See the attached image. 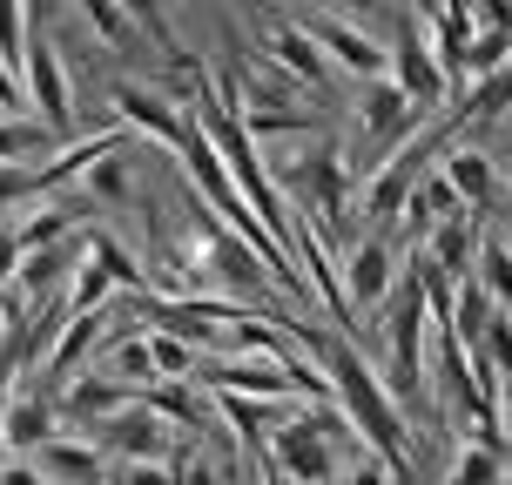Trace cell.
<instances>
[{
    "mask_svg": "<svg viewBox=\"0 0 512 485\" xmlns=\"http://www.w3.org/2000/svg\"><path fill=\"white\" fill-rule=\"evenodd\" d=\"M324 378H331V405L344 411V425L358 432V445H371L384 465H398V472L411 479L405 411H398V398H391V384H384L378 364H364L358 344L331 337V344H324Z\"/></svg>",
    "mask_w": 512,
    "mask_h": 485,
    "instance_id": "obj_1",
    "label": "cell"
},
{
    "mask_svg": "<svg viewBox=\"0 0 512 485\" xmlns=\"http://www.w3.org/2000/svg\"><path fill=\"white\" fill-rule=\"evenodd\" d=\"M344 438H358V432L344 425L337 405H297V411H283V425L256 452V465H270L283 485H337V472H344Z\"/></svg>",
    "mask_w": 512,
    "mask_h": 485,
    "instance_id": "obj_2",
    "label": "cell"
},
{
    "mask_svg": "<svg viewBox=\"0 0 512 485\" xmlns=\"http://www.w3.org/2000/svg\"><path fill=\"white\" fill-rule=\"evenodd\" d=\"M270 176L290 196L304 230H310V216H317V243H337L344 236V216H351L358 182H351V155L337 149V142H317V149L290 155V162H270Z\"/></svg>",
    "mask_w": 512,
    "mask_h": 485,
    "instance_id": "obj_3",
    "label": "cell"
},
{
    "mask_svg": "<svg viewBox=\"0 0 512 485\" xmlns=\"http://www.w3.org/2000/svg\"><path fill=\"white\" fill-rule=\"evenodd\" d=\"M378 331H384V358H391V398H432V304H425V283L398 277L391 297L378 304Z\"/></svg>",
    "mask_w": 512,
    "mask_h": 485,
    "instance_id": "obj_4",
    "label": "cell"
},
{
    "mask_svg": "<svg viewBox=\"0 0 512 485\" xmlns=\"http://www.w3.org/2000/svg\"><path fill=\"white\" fill-rule=\"evenodd\" d=\"M108 102H115V122H122L135 142H149V149H162V155H182V149H189V135H196V115H189L169 88L122 81Z\"/></svg>",
    "mask_w": 512,
    "mask_h": 485,
    "instance_id": "obj_5",
    "label": "cell"
},
{
    "mask_svg": "<svg viewBox=\"0 0 512 485\" xmlns=\"http://www.w3.org/2000/svg\"><path fill=\"white\" fill-rule=\"evenodd\" d=\"M21 95H27V108H34V115L54 128V142H61L68 128H75V81H68V61H61V48H54L41 27H27Z\"/></svg>",
    "mask_w": 512,
    "mask_h": 485,
    "instance_id": "obj_6",
    "label": "cell"
},
{
    "mask_svg": "<svg viewBox=\"0 0 512 485\" xmlns=\"http://www.w3.org/2000/svg\"><path fill=\"white\" fill-rule=\"evenodd\" d=\"M384 75H391L398 88H405V95H411V108H418L425 122H432L438 108H445V88H452V81H445V68L432 61V41H425V27L411 21V14L398 21L391 48H384Z\"/></svg>",
    "mask_w": 512,
    "mask_h": 485,
    "instance_id": "obj_7",
    "label": "cell"
},
{
    "mask_svg": "<svg viewBox=\"0 0 512 485\" xmlns=\"http://www.w3.org/2000/svg\"><path fill=\"white\" fill-rule=\"evenodd\" d=\"M88 438L108 452V465H169V452H176V432H169L142 398H135L128 411H115L108 425H95Z\"/></svg>",
    "mask_w": 512,
    "mask_h": 485,
    "instance_id": "obj_8",
    "label": "cell"
},
{
    "mask_svg": "<svg viewBox=\"0 0 512 485\" xmlns=\"http://www.w3.org/2000/svg\"><path fill=\"white\" fill-rule=\"evenodd\" d=\"M54 405H61V432H95V425H108L115 411L135 405V391H128L115 371H102V364H88V371H75V378L54 391Z\"/></svg>",
    "mask_w": 512,
    "mask_h": 485,
    "instance_id": "obj_9",
    "label": "cell"
},
{
    "mask_svg": "<svg viewBox=\"0 0 512 485\" xmlns=\"http://www.w3.org/2000/svg\"><path fill=\"white\" fill-rule=\"evenodd\" d=\"M337 277H344L351 310H378L391 297V283H398V250L384 236H351L344 256H337Z\"/></svg>",
    "mask_w": 512,
    "mask_h": 485,
    "instance_id": "obj_10",
    "label": "cell"
},
{
    "mask_svg": "<svg viewBox=\"0 0 512 485\" xmlns=\"http://www.w3.org/2000/svg\"><path fill=\"white\" fill-rule=\"evenodd\" d=\"M304 34L324 48V61H331V68H344V75H358V81H378L384 75V41L371 34V27L344 21V14H310Z\"/></svg>",
    "mask_w": 512,
    "mask_h": 485,
    "instance_id": "obj_11",
    "label": "cell"
},
{
    "mask_svg": "<svg viewBox=\"0 0 512 485\" xmlns=\"http://www.w3.org/2000/svg\"><path fill=\"white\" fill-rule=\"evenodd\" d=\"M358 128H364V142H378V149H405L411 135L425 128V115L411 108V95L391 75H378L358 88Z\"/></svg>",
    "mask_w": 512,
    "mask_h": 485,
    "instance_id": "obj_12",
    "label": "cell"
},
{
    "mask_svg": "<svg viewBox=\"0 0 512 485\" xmlns=\"http://www.w3.org/2000/svg\"><path fill=\"white\" fill-rule=\"evenodd\" d=\"M108 324H115L108 310H95V317H75V310H68V324H61V337H54V351L41 358V378H48V384H68L75 371H88V364H95V351L115 337ZM48 384H41V391H48Z\"/></svg>",
    "mask_w": 512,
    "mask_h": 485,
    "instance_id": "obj_13",
    "label": "cell"
},
{
    "mask_svg": "<svg viewBox=\"0 0 512 485\" xmlns=\"http://www.w3.org/2000/svg\"><path fill=\"white\" fill-rule=\"evenodd\" d=\"M0 432H7V452H14V459H34L48 438H61V405H54V391H14L7 411H0Z\"/></svg>",
    "mask_w": 512,
    "mask_h": 485,
    "instance_id": "obj_14",
    "label": "cell"
},
{
    "mask_svg": "<svg viewBox=\"0 0 512 485\" xmlns=\"http://www.w3.org/2000/svg\"><path fill=\"white\" fill-rule=\"evenodd\" d=\"M34 465H41L48 485H108V452L95 445V438H81V432L48 438V445L34 452Z\"/></svg>",
    "mask_w": 512,
    "mask_h": 485,
    "instance_id": "obj_15",
    "label": "cell"
},
{
    "mask_svg": "<svg viewBox=\"0 0 512 485\" xmlns=\"http://www.w3.org/2000/svg\"><path fill=\"white\" fill-rule=\"evenodd\" d=\"M438 169H445V182H452V189H459L465 216H479V223H486L492 209H499V196H506L486 149H445V162H438Z\"/></svg>",
    "mask_w": 512,
    "mask_h": 485,
    "instance_id": "obj_16",
    "label": "cell"
},
{
    "mask_svg": "<svg viewBox=\"0 0 512 485\" xmlns=\"http://www.w3.org/2000/svg\"><path fill=\"white\" fill-rule=\"evenodd\" d=\"M263 54H270L297 88H310V95L331 81V61H324V48L304 34V21H277V27H270V41H263Z\"/></svg>",
    "mask_w": 512,
    "mask_h": 485,
    "instance_id": "obj_17",
    "label": "cell"
},
{
    "mask_svg": "<svg viewBox=\"0 0 512 485\" xmlns=\"http://www.w3.org/2000/svg\"><path fill=\"white\" fill-rule=\"evenodd\" d=\"M479 243H486V223H479V216H445V223H438L418 250L432 256L452 283H465L472 270H479Z\"/></svg>",
    "mask_w": 512,
    "mask_h": 485,
    "instance_id": "obj_18",
    "label": "cell"
},
{
    "mask_svg": "<svg viewBox=\"0 0 512 485\" xmlns=\"http://www.w3.org/2000/svg\"><path fill=\"white\" fill-rule=\"evenodd\" d=\"M142 405L169 425V432H209V391L203 384H189V378H162V384H149L142 391Z\"/></svg>",
    "mask_w": 512,
    "mask_h": 485,
    "instance_id": "obj_19",
    "label": "cell"
},
{
    "mask_svg": "<svg viewBox=\"0 0 512 485\" xmlns=\"http://www.w3.org/2000/svg\"><path fill=\"white\" fill-rule=\"evenodd\" d=\"M209 405H216V418H230L236 438H243L250 452H263V445H270V432L283 425V405H270V398H243V391H209Z\"/></svg>",
    "mask_w": 512,
    "mask_h": 485,
    "instance_id": "obj_20",
    "label": "cell"
},
{
    "mask_svg": "<svg viewBox=\"0 0 512 485\" xmlns=\"http://www.w3.org/2000/svg\"><path fill=\"white\" fill-rule=\"evenodd\" d=\"M81 250H88V256H95V263L108 270V283H115V290H128V297H142V290H149V270H142V256L128 250L122 236H108V230H81Z\"/></svg>",
    "mask_w": 512,
    "mask_h": 485,
    "instance_id": "obj_21",
    "label": "cell"
},
{
    "mask_svg": "<svg viewBox=\"0 0 512 485\" xmlns=\"http://www.w3.org/2000/svg\"><path fill=\"white\" fill-rule=\"evenodd\" d=\"M81 216H88V209H75V203H41L34 216H21V223H14V236H21V256L54 250V243L81 236Z\"/></svg>",
    "mask_w": 512,
    "mask_h": 485,
    "instance_id": "obj_22",
    "label": "cell"
},
{
    "mask_svg": "<svg viewBox=\"0 0 512 485\" xmlns=\"http://www.w3.org/2000/svg\"><path fill=\"white\" fill-rule=\"evenodd\" d=\"M54 155V128L41 115H0V162H41Z\"/></svg>",
    "mask_w": 512,
    "mask_h": 485,
    "instance_id": "obj_23",
    "label": "cell"
},
{
    "mask_svg": "<svg viewBox=\"0 0 512 485\" xmlns=\"http://www.w3.org/2000/svg\"><path fill=\"white\" fill-rule=\"evenodd\" d=\"M61 304L75 310V317H95V310L115 304V283H108V270L95 263V256L81 250V263L68 270V290H61Z\"/></svg>",
    "mask_w": 512,
    "mask_h": 485,
    "instance_id": "obj_24",
    "label": "cell"
},
{
    "mask_svg": "<svg viewBox=\"0 0 512 485\" xmlns=\"http://www.w3.org/2000/svg\"><path fill=\"white\" fill-rule=\"evenodd\" d=\"M102 358H108L102 371H115V378H122L128 391H135V398H142L149 384H162V378H155V358H149V331H135V337H115V344H108Z\"/></svg>",
    "mask_w": 512,
    "mask_h": 485,
    "instance_id": "obj_25",
    "label": "cell"
},
{
    "mask_svg": "<svg viewBox=\"0 0 512 485\" xmlns=\"http://www.w3.org/2000/svg\"><path fill=\"white\" fill-rule=\"evenodd\" d=\"M512 108V68H499V75H479V81H465V95H459V122H499Z\"/></svg>",
    "mask_w": 512,
    "mask_h": 485,
    "instance_id": "obj_26",
    "label": "cell"
},
{
    "mask_svg": "<svg viewBox=\"0 0 512 485\" xmlns=\"http://www.w3.org/2000/svg\"><path fill=\"white\" fill-rule=\"evenodd\" d=\"M81 182H88L95 203H128V196H135V155H128V142H122V149H108Z\"/></svg>",
    "mask_w": 512,
    "mask_h": 485,
    "instance_id": "obj_27",
    "label": "cell"
},
{
    "mask_svg": "<svg viewBox=\"0 0 512 485\" xmlns=\"http://www.w3.org/2000/svg\"><path fill=\"white\" fill-rule=\"evenodd\" d=\"M243 128H250L256 142H277V135H310L317 115L304 102H270V108H243Z\"/></svg>",
    "mask_w": 512,
    "mask_h": 485,
    "instance_id": "obj_28",
    "label": "cell"
},
{
    "mask_svg": "<svg viewBox=\"0 0 512 485\" xmlns=\"http://www.w3.org/2000/svg\"><path fill=\"white\" fill-rule=\"evenodd\" d=\"M472 277H479V290H486L499 310H512V250H506V236H486V243H479V270H472Z\"/></svg>",
    "mask_w": 512,
    "mask_h": 485,
    "instance_id": "obj_29",
    "label": "cell"
},
{
    "mask_svg": "<svg viewBox=\"0 0 512 485\" xmlns=\"http://www.w3.org/2000/svg\"><path fill=\"white\" fill-rule=\"evenodd\" d=\"M81 14H88V27H95V41L115 48V54H128V48H135V34H142V27L128 21L122 0H81Z\"/></svg>",
    "mask_w": 512,
    "mask_h": 485,
    "instance_id": "obj_30",
    "label": "cell"
},
{
    "mask_svg": "<svg viewBox=\"0 0 512 485\" xmlns=\"http://www.w3.org/2000/svg\"><path fill=\"white\" fill-rule=\"evenodd\" d=\"M506 479V452H492V445H459V459L445 472V485H499Z\"/></svg>",
    "mask_w": 512,
    "mask_h": 485,
    "instance_id": "obj_31",
    "label": "cell"
},
{
    "mask_svg": "<svg viewBox=\"0 0 512 485\" xmlns=\"http://www.w3.org/2000/svg\"><path fill=\"white\" fill-rule=\"evenodd\" d=\"M149 358H155V378H196L203 351H196L189 337H176V331H149Z\"/></svg>",
    "mask_w": 512,
    "mask_h": 485,
    "instance_id": "obj_32",
    "label": "cell"
},
{
    "mask_svg": "<svg viewBox=\"0 0 512 485\" xmlns=\"http://www.w3.org/2000/svg\"><path fill=\"white\" fill-rule=\"evenodd\" d=\"M472 358H486L492 371H499V384H512V310H492L486 317V337H479Z\"/></svg>",
    "mask_w": 512,
    "mask_h": 485,
    "instance_id": "obj_33",
    "label": "cell"
},
{
    "mask_svg": "<svg viewBox=\"0 0 512 485\" xmlns=\"http://www.w3.org/2000/svg\"><path fill=\"white\" fill-rule=\"evenodd\" d=\"M21 203H41V162H0V216Z\"/></svg>",
    "mask_w": 512,
    "mask_h": 485,
    "instance_id": "obj_34",
    "label": "cell"
},
{
    "mask_svg": "<svg viewBox=\"0 0 512 485\" xmlns=\"http://www.w3.org/2000/svg\"><path fill=\"white\" fill-rule=\"evenodd\" d=\"M337 485H405V472H398V465H384L371 445H351V459H344Z\"/></svg>",
    "mask_w": 512,
    "mask_h": 485,
    "instance_id": "obj_35",
    "label": "cell"
},
{
    "mask_svg": "<svg viewBox=\"0 0 512 485\" xmlns=\"http://www.w3.org/2000/svg\"><path fill=\"white\" fill-rule=\"evenodd\" d=\"M122 7H128V21H135V27H142V34L155 41V48H162V61H176L182 41L169 34V14H162V0H122Z\"/></svg>",
    "mask_w": 512,
    "mask_h": 485,
    "instance_id": "obj_36",
    "label": "cell"
},
{
    "mask_svg": "<svg viewBox=\"0 0 512 485\" xmlns=\"http://www.w3.org/2000/svg\"><path fill=\"white\" fill-rule=\"evenodd\" d=\"M21 54H27V7L21 0H0V61L21 75Z\"/></svg>",
    "mask_w": 512,
    "mask_h": 485,
    "instance_id": "obj_37",
    "label": "cell"
},
{
    "mask_svg": "<svg viewBox=\"0 0 512 485\" xmlns=\"http://www.w3.org/2000/svg\"><path fill=\"white\" fill-rule=\"evenodd\" d=\"M169 465H176V485H223V472H216L196 445H176V452H169Z\"/></svg>",
    "mask_w": 512,
    "mask_h": 485,
    "instance_id": "obj_38",
    "label": "cell"
},
{
    "mask_svg": "<svg viewBox=\"0 0 512 485\" xmlns=\"http://www.w3.org/2000/svg\"><path fill=\"white\" fill-rule=\"evenodd\" d=\"M108 485H176V465H115Z\"/></svg>",
    "mask_w": 512,
    "mask_h": 485,
    "instance_id": "obj_39",
    "label": "cell"
},
{
    "mask_svg": "<svg viewBox=\"0 0 512 485\" xmlns=\"http://www.w3.org/2000/svg\"><path fill=\"white\" fill-rule=\"evenodd\" d=\"M14 277H21V236H14V223H0V297L14 290Z\"/></svg>",
    "mask_w": 512,
    "mask_h": 485,
    "instance_id": "obj_40",
    "label": "cell"
},
{
    "mask_svg": "<svg viewBox=\"0 0 512 485\" xmlns=\"http://www.w3.org/2000/svg\"><path fill=\"white\" fill-rule=\"evenodd\" d=\"M0 485H48V479H41V465H34V459H7V465H0Z\"/></svg>",
    "mask_w": 512,
    "mask_h": 485,
    "instance_id": "obj_41",
    "label": "cell"
},
{
    "mask_svg": "<svg viewBox=\"0 0 512 485\" xmlns=\"http://www.w3.org/2000/svg\"><path fill=\"white\" fill-rule=\"evenodd\" d=\"M21 7H27V27H48L61 14V0H21Z\"/></svg>",
    "mask_w": 512,
    "mask_h": 485,
    "instance_id": "obj_42",
    "label": "cell"
},
{
    "mask_svg": "<svg viewBox=\"0 0 512 485\" xmlns=\"http://www.w3.org/2000/svg\"><path fill=\"white\" fill-rule=\"evenodd\" d=\"M250 485H283V479H277V472H270V465H263V479H250Z\"/></svg>",
    "mask_w": 512,
    "mask_h": 485,
    "instance_id": "obj_43",
    "label": "cell"
},
{
    "mask_svg": "<svg viewBox=\"0 0 512 485\" xmlns=\"http://www.w3.org/2000/svg\"><path fill=\"white\" fill-rule=\"evenodd\" d=\"M506 459H512V411H506Z\"/></svg>",
    "mask_w": 512,
    "mask_h": 485,
    "instance_id": "obj_44",
    "label": "cell"
},
{
    "mask_svg": "<svg viewBox=\"0 0 512 485\" xmlns=\"http://www.w3.org/2000/svg\"><path fill=\"white\" fill-rule=\"evenodd\" d=\"M7 459H14V452H7V432H0V465H7Z\"/></svg>",
    "mask_w": 512,
    "mask_h": 485,
    "instance_id": "obj_45",
    "label": "cell"
},
{
    "mask_svg": "<svg viewBox=\"0 0 512 485\" xmlns=\"http://www.w3.org/2000/svg\"><path fill=\"white\" fill-rule=\"evenodd\" d=\"M499 405H506V411H512V384H506V398H499Z\"/></svg>",
    "mask_w": 512,
    "mask_h": 485,
    "instance_id": "obj_46",
    "label": "cell"
},
{
    "mask_svg": "<svg viewBox=\"0 0 512 485\" xmlns=\"http://www.w3.org/2000/svg\"><path fill=\"white\" fill-rule=\"evenodd\" d=\"M499 485H512V459H506V479H499Z\"/></svg>",
    "mask_w": 512,
    "mask_h": 485,
    "instance_id": "obj_47",
    "label": "cell"
},
{
    "mask_svg": "<svg viewBox=\"0 0 512 485\" xmlns=\"http://www.w3.org/2000/svg\"><path fill=\"white\" fill-rule=\"evenodd\" d=\"M506 250H512V236H506Z\"/></svg>",
    "mask_w": 512,
    "mask_h": 485,
    "instance_id": "obj_48",
    "label": "cell"
}]
</instances>
